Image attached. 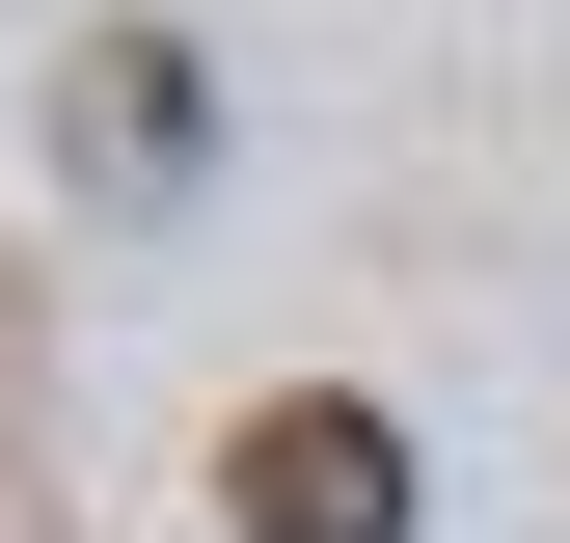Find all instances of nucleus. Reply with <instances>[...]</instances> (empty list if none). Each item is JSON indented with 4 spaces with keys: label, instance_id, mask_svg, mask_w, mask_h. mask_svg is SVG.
Masks as SVG:
<instances>
[{
    "label": "nucleus",
    "instance_id": "f257e3e1",
    "mask_svg": "<svg viewBox=\"0 0 570 543\" xmlns=\"http://www.w3.org/2000/svg\"><path fill=\"white\" fill-rule=\"evenodd\" d=\"M218 516H245V543H407V435H381L353 381H299V407L218 435Z\"/></svg>",
    "mask_w": 570,
    "mask_h": 543
}]
</instances>
